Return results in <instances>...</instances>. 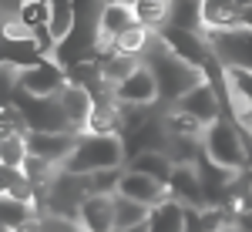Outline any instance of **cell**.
Returning <instances> with one entry per match:
<instances>
[{"mask_svg":"<svg viewBox=\"0 0 252 232\" xmlns=\"http://www.w3.org/2000/svg\"><path fill=\"white\" fill-rule=\"evenodd\" d=\"M242 27H246V31H252V3H246V7H242Z\"/></svg>","mask_w":252,"mask_h":232,"instance_id":"obj_34","label":"cell"},{"mask_svg":"<svg viewBox=\"0 0 252 232\" xmlns=\"http://www.w3.org/2000/svg\"><path fill=\"white\" fill-rule=\"evenodd\" d=\"M14 132H24L27 135V121L20 115V108L14 101H3V118H0V135H14Z\"/></svg>","mask_w":252,"mask_h":232,"instance_id":"obj_30","label":"cell"},{"mask_svg":"<svg viewBox=\"0 0 252 232\" xmlns=\"http://www.w3.org/2000/svg\"><path fill=\"white\" fill-rule=\"evenodd\" d=\"M185 232H205L202 209H189V205H185Z\"/></svg>","mask_w":252,"mask_h":232,"instance_id":"obj_31","label":"cell"},{"mask_svg":"<svg viewBox=\"0 0 252 232\" xmlns=\"http://www.w3.org/2000/svg\"><path fill=\"white\" fill-rule=\"evenodd\" d=\"M58 98H61V104H64V111H67V118L74 121V128L84 132V128H88V118L94 111V95H91L84 84H78V81H67V88H64Z\"/></svg>","mask_w":252,"mask_h":232,"instance_id":"obj_16","label":"cell"},{"mask_svg":"<svg viewBox=\"0 0 252 232\" xmlns=\"http://www.w3.org/2000/svg\"><path fill=\"white\" fill-rule=\"evenodd\" d=\"M0 54H3V67H14V71L34 67L44 58H51L37 44L34 34H24L17 27H3V47H0Z\"/></svg>","mask_w":252,"mask_h":232,"instance_id":"obj_6","label":"cell"},{"mask_svg":"<svg viewBox=\"0 0 252 232\" xmlns=\"http://www.w3.org/2000/svg\"><path fill=\"white\" fill-rule=\"evenodd\" d=\"M131 7H135L138 24H145V27H152V31H161V27L168 24V7H172V0H138Z\"/></svg>","mask_w":252,"mask_h":232,"instance_id":"obj_26","label":"cell"},{"mask_svg":"<svg viewBox=\"0 0 252 232\" xmlns=\"http://www.w3.org/2000/svg\"><path fill=\"white\" fill-rule=\"evenodd\" d=\"M115 232H148V222H138V226H125V229L118 226Z\"/></svg>","mask_w":252,"mask_h":232,"instance_id":"obj_35","label":"cell"},{"mask_svg":"<svg viewBox=\"0 0 252 232\" xmlns=\"http://www.w3.org/2000/svg\"><path fill=\"white\" fill-rule=\"evenodd\" d=\"M78 138L81 132H27V148H31V155L61 168L67 162V155L74 152Z\"/></svg>","mask_w":252,"mask_h":232,"instance_id":"obj_8","label":"cell"},{"mask_svg":"<svg viewBox=\"0 0 252 232\" xmlns=\"http://www.w3.org/2000/svg\"><path fill=\"white\" fill-rule=\"evenodd\" d=\"M148 219H152V205L115 192V229L118 226H121V229H125V226H138V222H148Z\"/></svg>","mask_w":252,"mask_h":232,"instance_id":"obj_23","label":"cell"},{"mask_svg":"<svg viewBox=\"0 0 252 232\" xmlns=\"http://www.w3.org/2000/svg\"><path fill=\"white\" fill-rule=\"evenodd\" d=\"M168 195L178 199L182 205H189V209H205V205H209L202 175H198L195 165H175L172 178H168Z\"/></svg>","mask_w":252,"mask_h":232,"instance_id":"obj_10","label":"cell"},{"mask_svg":"<svg viewBox=\"0 0 252 232\" xmlns=\"http://www.w3.org/2000/svg\"><path fill=\"white\" fill-rule=\"evenodd\" d=\"M148 232H185V205L178 199H165L152 209Z\"/></svg>","mask_w":252,"mask_h":232,"instance_id":"obj_18","label":"cell"},{"mask_svg":"<svg viewBox=\"0 0 252 232\" xmlns=\"http://www.w3.org/2000/svg\"><path fill=\"white\" fill-rule=\"evenodd\" d=\"M78 222L84 232H115V195L91 192L81 202Z\"/></svg>","mask_w":252,"mask_h":232,"instance_id":"obj_13","label":"cell"},{"mask_svg":"<svg viewBox=\"0 0 252 232\" xmlns=\"http://www.w3.org/2000/svg\"><path fill=\"white\" fill-rule=\"evenodd\" d=\"M212 51L225 61V67H249L252 71V31L235 27V31H205Z\"/></svg>","mask_w":252,"mask_h":232,"instance_id":"obj_5","label":"cell"},{"mask_svg":"<svg viewBox=\"0 0 252 232\" xmlns=\"http://www.w3.org/2000/svg\"><path fill=\"white\" fill-rule=\"evenodd\" d=\"M125 3H138V0H125Z\"/></svg>","mask_w":252,"mask_h":232,"instance_id":"obj_37","label":"cell"},{"mask_svg":"<svg viewBox=\"0 0 252 232\" xmlns=\"http://www.w3.org/2000/svg\"><path fill=\"white\" fill-rule=\"evenodd\" d=\"M67 81H71V74H67V67H64L58 58H44L40 64H34V67L17 71V84L20 88L31 91V95H40V98L61 95V91L67 88Z\"/></svg>","mask_w":252,"mask_h":232,"instance_id":"obj_4","label":"cell"},{"mask_svg":"<svg viewBox=\"0 0 252 232\" xmlns=\"http://www.w3.org/2000/svg\"><path fill=\"white\" fill-rule=\"evenodd\" d=\"M168 24L172 27H185L202 34L205 31V20H202V0H172L168 7Z\"/></svg>","mask_w":252,"mask_h":232,"instance_id":"obj_22","label":"cell"},{"mask_svg":"<svg viewBox=\"0 0 252 232\" xmlns=\"http://www.w3.org/2000/svg\"><path fill=\"white\" fill-rule=\"evenodd\" d=\"M205 152L212 162L225 165V168H249V158H246V145H242V132L239 125L229 121V118H219L205 128Z\"/></svg>","mask_w":252,"mask_h":232,"instance_id":"obj_3","label":"cell"},{"mask_svg":"<svg viewBox=\"0 0 252 232\" xmlns=\"http://www.w3.org/2000/svg\"><path fill=\"white\" fill-rule=\"evenodd\" d=\"M27 135L24 132H14V135H0V165L3 168H24L27 162Z\"/></svg>","mask_w":252,"mask_h":232,"instance_id":"obj_24","label":"cell"},{"mask_svg":"<svg viewBox=\"0 0 252 232\" xmlns=\"http://www.w3.org/2000/svg\"><path fill=\"white\" fill-rule=\"evenodd\" d=\"M155 34L165 40V44H168L182 61H189V64H195V67H202V64L209 61V54H212L209 37L195 34V31H185V27H172V24H165L161 31H155Z\"/></svg>","mask_w":252,"mask_h":232,"instance_id":"obj_7","label":"cell"},{"mask_svg":"<svg viewBox=\"0 0 252 232\" xmlns=\"http://www.w3.org/2000/svg\"><path fill=\"white\" fill-rule=\"evenodd\" d=\"M128 168L145 172V175H152V178H158V182L168 185V178H172V172H175V162H172V155H168V152H141V155L131 158Z\"/></svg>","mask_w":252,"mask_h":232,"instance_id":"obj_21","label":"cell"},{"mask_svg":"<svg viewBox=\"0 0 252 232\" xmlns=\"http://www.w3.org/2000/svg\"><path fill=\"white\" fill-rule=\"evenodd\" d=\"M242 7L239 0H202V20L205 31H235L242 27Z\"/></svg>","mask_w":252,"mask_h":232,"instance_id":"obj_15","label":"cell"},{"mask_svg":"<svg viewBox=\"0 0 252 232\" xmlns=\"http://www.w3.org/2000/svg\"><path fill=\"white\" fill-rule=\"evenodd\" d=\"M115 101L118 104H155L158 101V81L145 61L121 84H115Z\"/></svg>","mask_w":252,"mask_h":232,"instance_id":"obj_9","label":"cell"},{"mask_svg":"<svg viewBox=\"0 0 252 232\" xmlns=\"http://www.w3.org/2000/svg\"><path fill=\"white\" fill-rule=\"evenodd\" d=\"M148 31H152V27H145V24L128 27V31H125V34H121V37L104 51V58H108V54H115V51H121V54H141V51L148 47Z\"/></svg>","mask_w":252,"mask_h":232,"instance_id":"obj_28","label":"cell"},{"mask_svg":"<svg viewBox=\"0 0 252 232\" xmlns=\"http://www.w3.org/2000/svg\"><path fill=\"white\" fill-rule=\"evenodd\" d=\"M0 192L10 195V199H24V202L37 205V185L31 182V175L24 172V168H3L0 165Z\"/></svg>","mask_w":252,"mask_h":232,"instance_id":"obj_19","label":"cell"},{"mask_svg":"<svg viewBox=\"0 0 252 232\" xmlns=\"http://www.w3.org/2000/svg\"><path fill=\"white\" fill-rule=\"evenodd\" d=\"M161 121H165L168 135H182V138H205V128H209V125H202L195 115L178 111V108H168V115L161 118Z\"/></svg>","mask_w":252,"mask_h":232,"instance_id":"obj_25","label":"cell"},{"mask_svg":"<svg viewBox=\"0 0 252 232\" xmlns=\"http://www.w3.org/2000/svg\"><path fill=\"white\" fill-rule=\"evenodd\" d=\"M172 108L195 115L202 125H212V121H219V118H222V101H219V95H215V88L209 84V81L195 84L192 91H189V95H182Z\"/></svg>","mask_w":252,"mask_h":232,"instance_id":"obj_12","label":"cell"},{"mask_svg":"<svg viewBox=\"0 0 252 232\" xmlns=\"http://www.w3.org/2000/svg\"><path fill=\"white\" fill-rule=\"evenodd\" d=\"M7 232H44V219H31V222H24V226H17V229H7Z\"/></svg>","mask_w":252,"mask_h":232,"instance_id":"obj_32","label":"cell"},{"mask_svg":"<svg viewBox=\"0 0 252 232\" xmlns=\"http://www.w3.org/2000/svg\"><path fill=\"white\" fill-rule=\"evenodd\" d=\"M31 219H34V202L10 199V195L0 199V222H3V229H17L24 222H31Z\"/></svg>","mask_w":252,"mask_h":232,"instance_id":"obj_27","label":"cell"},{"mask_svg":"<svg viewBox=\"0 0 252 232\" xmlns=\"http://www.w3.org/2000/svg\"><path fill=\"white\" fill-rule=\"evenodd\" d=\"M128 158L125 138L121 135H97V132H81L74 152L67 155V162L61 168L78 175H91L101 168H121V162Z\"/></svg>","mask_w":252,"mask_h":232,"instance_id":"obj_2","label":"cell"},{"mask_svg":"<svg viewBox=\"0 0 252 232\" xmlns=\"http://www.w3.org/2000/svg\"><path fill=\"white\" fill-rule=\"evenodd\" d=\"M229 84H232L235 118H252V71L249 67H229Z\"/></svg>","mask_w":252,"mask_h":232,"instance_id":"obj_20","label":"cell"},{"mask_svg":"<svg viewBox=\"0 0 252 232\" xmlns=\"http://www.w3.org/2000/svg\"><path fill=\"white\" fill-rule=\"evenodd\" d=\"M118 192L128 195V199H138V202H145V205H152V209H155L158 202L172 199L165 182H158V178H152V175H145V172H135V168H125V172H121Z\"/></svg>","mask_w":252,"mask_h":232,"instance_id":"obj_11","label":"cell"},{"mask_svg":"<svg viewBox=\"0 0 252 232\" xmlns=\"http://www.w3.org/2000/svg\"><path fill=\"white\" fill-rule=\"evenodd\" d=\"M225 232H239V229H235V226H232V229H225Z\"/></svg>","mask_w":252,"mask_h":232,"instance_id":"obj_36","label":"cell"},{"mask_svg":"<svg viewBox=\"0 0 252 232\" xmlns=\"http://www.w3.org/2000/svg\"><path fill=\"white\" fill-rule=\"evenodd\" d=\"M135 7L131 3H125V0H108L104 3V10H101V24H97V31H101V47L108 51L111 44H115L128 27H135Z\"/></svg>","mask_w":252,"mask_h":232,"instance_id":"obj_14","label":"cell"},{"mask_svg":"<svg viewBox=\"0 0 252 232\" xmlns=\"http://www.w3.org/2000/svg\"><path fill=\"white\" fill-rule=\"evenodd\" d=\"M235 212H252V189L239 199V209H235Z\"/></svg>","mask_w":252,"mask_h":232,"instance_id":"obj_33","label":"cell"},{"mask_svg":"<svg viewBox=\"0 0 252 232\" xmlns=\"http://www.w3.org/2000/svg\"><path fill=\"white\" fill-rule=\"evenodd\" d=\"M145 64L152 67V74H155V81H158V101L168 104V108H172L182 95H189L195 84L205 81L202 67H195V64H189V61H182L165 40L158 37V34L152 37L148 51H145Z\"/></svg>","mask_w":252,"mask_h":232,"instance_id":"obj_1","label":"cell"},{"mask_svg":"<svg viewBox=\"0 0 252 232\" xmlns=\"http://www.w3.org/2000/svg\"><path fill=\"white\" fill-rule=\"evenodd\" d=\"M3 27H17L24 34H37L51 27V0H24L17 10V24H3Z\"/></svg>","mask_w":252,"mask_h":232,"instance_id":"obj_17","label":"cell"},{"mask_svg":"<svg viewBox=\"0 0 252 232\" xmlns=\"http://www.w3.org/2000/svg\"><path fill=\"white\" fill-rule=\"evenodd\" d=\"M51 31L58 44L74 31V0H51Z\"/></svg>","mask_w":252,"mask_h":232,"instance_id":"obj_29","label":"cell"}]
</instances>
